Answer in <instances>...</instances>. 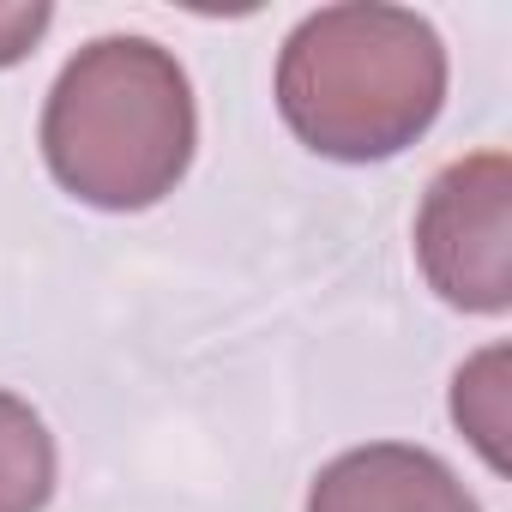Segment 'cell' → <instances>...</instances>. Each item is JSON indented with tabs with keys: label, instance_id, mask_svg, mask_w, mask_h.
I'll return each mask as SVG.
<instances>
[{
	"label": "cell",
	"instance_id": "5b68a950",
	"mask_svg": "<svg viewBox=\"0 0 512 512\" xmlns=\"http://www.w3.org/2000/svg\"><path fill=\"white\" fill-rule=\"evenodd\" d=\"M49 494H55V434L19 392H0V512H43Z\"/></svg>",
	"mask_w": 512,
	"mask_h": 512
},
{
	"label": "cell",
	"instance_id": "6da1fadb",
	"mask_svg": "<svg viewBox=\"0 0 512 512\" xmlns=\"http://www.w3.org/2000/svg\"><path fill=\"white\" fill-rule=\"evenodd\" d=\"M446 103V43L410 7L350 0L308 13L278 55V115L332 163L410 151Z\"/></svg>",
	"mask_w": 512,
	"mask_h": 512
},
{
	"label": "cell",
	"instance_id": "3957f363",
	"mask_svg": "<svg viewBox=\"0 0 512 512\" xmlns=\"http://www.w3.org/2000/svg\"><path fill=\"white\" fill-rule=\"evenodd\" d=\"M416 260L440 302L464 314L512 308V163L476 151L428 181L416 211Z\"/></svg>",
	"mask_w": 512,
	"mask_h": 512
},
{
	"label": "cell",
	"instance_id": "7a4b0ae2",
	"mask_svg": "<svg viewBox=\"0 0 512 512\" xmlns=\"http://www.w3.org/2000/svg\"><path fill=\"white\" fill-rule=\"evenodd\" d=\"M199 145L193 85L151 37H97L43 103L49 175L97 211H145L181 187Z\"/></svg>",
	"mask_w": 512,
	"mask_h": 512
},
{
	"label": "cell",
	"instance_id": "52a82bcc",
	"mask_svg": "<svg viewBox=\"0 0 512 512\" xmlns=\"http://www.w3.org/2000/svg\"><path fill=\"white\" fill-rule=\"evenodd\" d=\"M49 25H55V13L43 0H31V7H0V67H19Z\"/></svg>",
	"mask_w": 512,
	"mask_h": 512
},
{
	"label": "cell",
	"instance_id": "277c9868",
	"mask_svg": "<svg viewBox=\"0 0 512 512\" xmlns=\"http://www.w3.org/2000/svg\"><path fill=\"white\" fill-rule=\"evenodd\" d=\"M308 512H482V506L434 452L404 440H374L332 458L314 476Z\"/></svg>",
	"mask_w": 512,
	"mask_h": 512
},
{
	"label": "cell",
	"instance_id": "8992f818",
	"mask_svg": "<svg viewBox=\"0 0 512 512\" xmlns=\"http://www.w3.org/2000/svg\"><path fill=\"white\" fill-rule=\"evenodd\" d=\"M506 344H488L482 356H470L452 380V422L470 434V446L488 458V470H506V416H512V392H506Z\"/></svg>",
	"mask_w": 512,
	"mask_h": 512
}]
</instances>
